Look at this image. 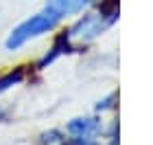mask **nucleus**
I'll list each match as a JSON object with an SVG mask.
<instances>
[{
	"mask_svg": "<svg viewBox=\"0 0 153 145\" xmlns=\"http://www.w3.org/2000/svg\"><path fill=\"white\" fill-rule=\"evenodd\" d=\"M64 20H66V16L57 9V7L44 5L39 11H35L29 18H24L22 22H18L9 31V35L4 38V51H9V53L20 51L22 46H26L29 42H33V40L53 33Z\"/></svg>",
	"mask_w": 153,
	"mask_h": 145,
	"instance_id": "1",
	"label": "nucleus"
},
{
	"mask_svg": "<svg viewBox=\"0 0 153 145\" xmlns=\"http://www.w3.org/2000/svg\"><path fill=\"white\" fill-rule=\"evenodd\" d=\"M118 20V13H107V11H88L81 18H76L74 22L64 29L57 35L61 38V42L66 46V53H76L81 48H85L88 44H92L101 33H105L109 26Z\"/></svg>",
	"mask_w": 153,
	"mask_h": 145,
	"instance_id": "2",
	"label": "nucleus"
},
{
	"mask_svg": "<svg viewBox=\"0 0 153 145\" xmlns=\"http://www.w3.org/2000/svg\"><path fill=\"white\" fill-rule=\"evenodd\" d=\"M101 128V121L96 116H76V119L68 121L66 132L70 136L72 145H94V136Z\"/></svg>",
	"mask_w": 153,
	"mask_h": 145,
	"instance_id": "3",
	"label": "nucleus"
},
{
	"mask_svg": "<svg viewBox=\"0 0 153 145\" xmlns=\"http://www.w3.org/2000/svg\"><path fill=\"white\" fill-rule=\"evenodd\" d=\"M29 68L31 66H16V68H9V71L0 73V95H4L7 90L22 84L29 77Z\"/></svg>",
	"mask_w": 153,
	"mask_h": 145,
	"instance_id": "4",
	"label": "nucleus"
},
{
	"mask_svg": "<svg viewBox=\"0 0 153 145\" xmlns=\"http://www.w3.org/2000/svg\"><path fill=\"white\" fill-rule=\"evenodd\" d=\"M44 2L57 7V9L68 18V16H76V13H81L83 9L92 7L96 0H44Z\"/></svg>",
	"mask_w": 153,
	"mask_h": 145,
	"instance_id": "5",
	"label": "nucleus"
},
{
	"mask_svg": "<svg viewBox=\"0 0 153 145\" xmlns=\"http://www.w3.org/2000/svg\"><path fill=\"white\" fill-rule=\"evenodd\" d=\"M66 141V136L64 132H59V130H51V132H44L42 134V145H61Z\"/></svg>",
	"mask_w": 153,
	"mask_h": 145,
	"instance_id": "6",
	"label": "nucleus"
},
{
	"mask_svg": "<svg viewBox=\"0 0 153 145\" xmlns=\"http://www.w3.org/2000/svg\"><path fill=\"white\" fill-rule=\"evenodd\" d=\"M114 99H116V92H112V95L107 97V99H103V101H99V103H96V110H99V112H103V110L114 108V103H112Z\"/></svg>",
	"mask_w": 153,
	"mask_h": 145,
	"instance_id": "7",
	"label": "nucleus"
}]
</instances>
